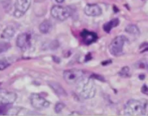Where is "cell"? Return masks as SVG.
<instances>
[{"instance_id": "obj_11", "label": "cell", "mask_w": 148, "mask_h": 116, "mask_svg": "<svg viewBox=\"0 0 148 116\" xmlns=\"http://www.w3.org/2000/svg\"><path fill=\"white\" fill-rule=\"evenodd\" d=\"M81 36H82L83 42H84L85 44L89 45L91 44L94 43L97 40V35L94 32L84 30L81 33Z\"/></svg>"}, {"instance_id": "obj_2", "label": "cell", "mask_w": 148, "mask_h": 116, "mask_svg": "<svg viewBox=\"0 0 148 116\" xmlns=\"http://www.w3.org/2000/svg\"><path fill=\"white\" fill-rule=\"evenodd\" d=\"M124 113L127 115H148V104L145 102L130 100L125 104Z\"/></svg>"}, {"instance_id": "obj_12", "label": "cell", "mask_w": 148, "mask_h": 116, "mask_svg": "<svg viewBox=\"0 0 148 116\" xmlns=\"http://www.w3.org/2000/svg\"><path fill=\"white\" fill-rule=\"evenodd\" d=\"M119 24V20L117 18H115V19L111 20L109 22H107L106 23L104 24L103 25V29L106 33H110L111 31V30L113 29V28L117 26Z\"/></svg>"}, {"instance_id": "obj_6", "label": "cell", "mask_w": 148, "mask_h": 116, "mask_svg": "<svg viewBox=\"0 0 148 116\" xmlns=\"http://www.w3.org/2000/svg\"><path fill=\"white\" fill-rule=\"evenodd\" d=\"M30 101H31L32 107L36 110H44V109L47 108L50 105V102L49 101L37 94H31L30 97Z\"/></svg>"}, {"instance_id": "obj_4", "label": "cell", "mask_w": 148, "mask_h": 116, "mask_svg": "<svg viewBox=\"0 0 148 116\" xmlns=\"http://www.w3.org/2000/svg\"><path fill=\"white\" fill-rule=\"evenodd\" d=\"M84 73L80 69H71L64 71L63 78L67 83L71 85L77 84L84 77Z\"/></svg>"}, {"instance_id": "obj_7", "label": "cell", "mask_w": 148, "mask_h": 116, "mask_svg": "<svg viewBox=\"0 0 148 116\" xmlns=\"http://www.w3.org/2000/svg\"><path fill=\"white\" fill-rule=\"evenodd\" d=\"M31 4V0H16L15 4L14 16L15 18H21L29 9Z\"/></svg>"}, {"instance_id": "obj_20", "label": "cell", "mask_w": 148, "mask_h": 116, "mask_svg": "<svg viewBox=\"0 0 148 116\" xmlns=\"http://www.w3.org/2000/svg\"><path fill=\"white\" fill-rule=\"evenodd\" d=\"M10 65V63L8 61L5 59H3V60H0V70H5V68L8 67V66Z\"/></svg>"}, {"instance_id": "obj_17", "label": "cell", "mask_w": 148, "mask_h": 116, "mask_svg": "<svg viewBox=\"0 0 148 116\" xmlns=\"http://www.w3.org/2000/svg\"><path fill=\"white\" fill-rule=\"evenodd\" d=\"M136 66L139 68H145L148 70V59H143L136 63Z\"/></svg>"}, {"instance_id": "obj_3", "label": "cell", "mask_w": 148, "mask_h": 116, "mask_svg": "<svg viewBox=\"0 0 148 116\" xmlns=\"http://www.w3.org/2000/svg\"><path fill=\"white\" fill-rule=\"evenodd\" d=\"M126 42L127 39L123 36H119L114 38L109 45V51L111 55L113 56H120L122 55L123 46Z\"/></svg>"}, {"instance_id": "obj_9", "label": "cell", "mask_w": 148, "mask_h": 116, "mask_svg": "<svg viewBox=\"0 0 148 116\" xmlns=\"http://www.w3.org/2000/svg\"><path fill=\"white\" fill-rule=\"evenodd\" d=\"M16 44L22 49H27L31 45V35L28 33H23L18 36Z\"/></svg>"}, {"instance_id": "obj_16", "label": "cell", "mask_w": 148, "mask_h": 116, "mask_svg": "<svg viewBox=\"0 0 148 116\" xmlns=\"http://www.w3.org/2000/svg\"><path fill=\"white\" fill-rule=\"evenodd\" d=\"M125 31L126 33H129V34L134 35V36H139L140 34V31L139 29L136 25H129L126 27L125 28Z\"/></svg>"}, {"instance_id": "obj_18", "label": "cell", "mask_w": 148, "mask_h": 116, "mask_svg": "<svg viewBox=\"0 0 148 116\" xmlns=\"http://www.w3.org/2000/svg\"><path fill=\"white\" fill-rule=\"evenodd\" d=\"M119 75L122 77H129L130 76V69L129 67H123L119 72Z\"/></svg>"}, {"instance_id": "obj_13", "label": "cell", "mask_w": 148, "mask_h": 116, "mask_svg": "<svg viewBox=\"0 0 148 116\" xmlns=\"http://www.w3.org/2000/svg\"><path fill=\"white\" fill-rule=\"evenodd\" d=\"M15 29L12 26H8L5 28L2 33V38L5 39H10L15 36Z\"/></svg>"}, {"instance_id": "obj_10", "label": "cell", "mask_w": 148, "mask_h": 116, "mask_svg": "<svg viewBox=\"0 0 148 116\" xmlns=\"http://www.w3.org/2000/svg\"><path fill=\"white\" fill-rule=\"evenodd\" d=\"M102 9L97 4H88L84 8V13L89 17H97L102 15Z\"/></svg>"}, {"instance_id": "obj_5", "label": "cell", "mask_w": 148, "mask_h": 116, "mask_svg": "<svg viewBox=\"0 0 148 116\" xmlns=\"http://www.w3.org/2000/svg\"><path fill=\"white\" fill-rule=\"evenodd\" d=\"M72 15V10L68 7L55 5L51 9V15L55 19L60 21H64L68 19Z\"/></svg>"}, {"instance_id": "obj_19", "label": "cell", "mask_w": 148, "mask_h": 116, "mask_svg": "<svg viewBox=\"0 0 148 116\" xmlns=\"http://www.w3.org/2000/svg\"><path fill=\"white\" fill-rule=\"evenodd\" d=\"M10 47V44L9 43L5 42H0V54L5 52V51L9 49Z\"/></svg>"}, {"instance_id": "obj_1", "label": "cell", "mask_w": 148, "mask_h": 116, "mask_svg": "<svg viewBox=\"0 0 148 116\" xmlns=\"http://www.w3.org/2000/svg\"><path fill=\"white\" fill-rule=\"evenodd\" d=\"M76 91L83 99L89 100L93 98L96 94V85L92 79L85 78L84 77L79 83H77Z\"/></svg>"}, {"instance_id": "obj_22", "label": "cell", "mask_w": 148, "mask_h": 116, "mask_svg": "<svg viewBox=\"0 0 148 116\" xmlns=\"http://www.w3.org/2000/svg\"><path fill=\"white\" fill-rule=\"evenodd\" d=\"M58 3H62L64 2V0H55Z\"/></svg>"}, {"instance_id": "obj_8", "label": "cell", "mask_w": 148, "mask_h": 116, "mask_svg": "<svg viewBox=\"0 0 148 116\" xmlns=\"http://www.w3.org/2000/svg\"><path fill=\"white\" fill-rule=\"evenodd\" d=\"M17 100V94L6 89H0V106L12 104Z\"/></svg>"}, {"instance_id": "obj_14", "label": "cell", "mask_w": 148, "mask_h": 116, "mask_svg": "<svg viewBox=\"0 0 148 116\" xmlns=\"http://www.w3.org/2000/svg\"><path fill=\"white\" fill-rule=\"evenodd\" d=\"M50 85V87L54 90L55 93H56L58 95L62 96V97H64V96H66V92H65V90L62 88V86L58 83H49Z\"/></svg>"}, {"instance_id": "obj_21", "label": "cell", "mask_w": 148, "mask_h": 116, "mask_svg": "<svg viewBox=\"0 0 148 116\" xmlns=\"http://www.w3.org/2000/svg\"><path fill=\"white\" fill-rule=\"evenodd\" d=\"M64 107H65V104H64L63 103H62V102L58 103V104H57L55 107V113H60L62 110H63Z\"/></svg>"}, {"instance_id": "obj_15", "label": "cell", "mask_w": 148, "mask_h": 116, "mask_svg": "<svg viewBox=\"0 0 148 116\" xmlns=\"http://www.w3.org/2000/svg\"><path fill=\"white\" fill-rule=\"evenodd\" d=\"M52 28V24L49 20H44L42 23L39 25V31L42 33H47L50 31Z\"/></svg>"}]
</instances>
